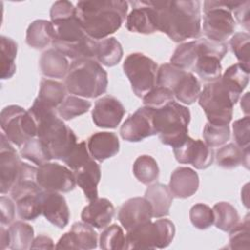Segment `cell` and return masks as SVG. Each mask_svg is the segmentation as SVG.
<instances>
[{"label": "cell", "instance_id": "obj_56", "mask_svg": "<svg viewBox=\"0 0 250 250\" xmlns=\"http://www.w3.org/2000/svg\"><path fill=\"white\" fill-rule=\"evenodd\" d=\"M241 108L243 112L248 115L249 114V92H246L245 95L241 98V103H240Z\"/></svg>", "mask_w": 250, "mask_h": 250}, {"label": "cell", "instance_id": "obj_27", "mask_svg": "<svg viewBox=\"0 0 250 250\" xmlns=\"http://www.w3.org/2000/svg\"><path fill=\"white\" fill-rule=\"evenodd\" d=\"M55 39V29L51 21L46 20H36L32 21L27 29L26 44L34 49H43L52 44Z\"/></svg>", "mask_w": 250, "mask_h": 250}, {"label": "cell", "instance_id": "obj_55", "mask_svg": "<svg viewBox=\"0 0 250 250\" xmlns=\"http://www.w3.org/2000/svg\"><path fill=\"white\" fill-rule=\"evenodd\" d=\"M6 248H10V236L8 229L5 226L1 225L0 229V249L4 250Z\"/></svg>", "mask_w": 250, "mask_h": 250}, {"label": "cell", "instance_id": "obj_35", "mask_svg": "<svg viewBox=\"0 0 250 250\" xmlns=\"http://www.w3.org/2000/svg\"><path fill=\"white\" fill-rule=\"evenodd\" d=\"M18 44L7 36L0 37V57H1V79H9L16 72L15 59L17 57Z\"/></svg>", "mask_w": 250, "mask_h": 250}, {"label": "cell", "instance_id": "obj_23", "mask_svg": "<svg viewBox=\"0 0 250 250\" xmlns=\"http://www.w3.org/2000/svg\"><path fill=\"white\" fill-rule=\"evenodd\" d=\"M114 216V207L106 198H97L90 201L81 213L82 222L96 229H104Z\"/></svg>", "mask_w": 250, "mask_h": 250}, {"label": "cell", "instance_id": "obj_16", "mask_svg": "<svg viewBox=\"0 0 250 250\" xmlns=\"http://www.w3.org/2000/svg\"><path fill=\"white\" fill-rule=\"evenodd\" d=\"M42 215L54 226L63 229L69 222V209L65 198L58 191L42 190L39 194Z\"/></svg>", "mask_w": 250, "mask_h": 250}, {"label": "cell", "instance_id": "obj_20", "mask_svg": "<svg viewBox=\"0 0 250 250\" xmlns=\"http://www.w3.org/2000/svg\"><path fill=\"white\" fill-rule=\"evenodd\" d=\"M132 11L126 19V28L131 32L151 34L157 30L151 1H133Z\"/></svg>", "mask_w": 250, "mask_h": 250}, {"label": "cell", "instance_id": "obj_41", "mask_svg": "<svg viewBox=\"0 0 250 250\" xmlns=\"http://www.w3.org/2000/svg\"><path fill=\"white\" fill-rule=\"evenodd\" d=\"M100 247L104 250H121L125 249L126 235L121 227L113 224L104 228L100 235Z\"/></svg>", "mask_w": 250, "mask_h": 250}, {"label": "cell", "instance_id": "obj_8", "mask_svg": "<svg viewBox=\"0 0 250 250\" xmlns=\"http://www.w3.org/2000/svg\"><path fill=\"white\" fill-rule=\"evenodd\" d=\"M241 1L208 0L203 3L202 31L206 39L215 42H225L235 29L232 11Z\"/></svg>", "mask_w": 250, "mask_h": 250}, {"label": "cell", "instance_id": "obj_45", "mask_svg": "<svg viewBox=\"0 0 250 250\" xmlns=\"http://www.w3.org/2000/svg\"><path fill=\"white\" fill-rule=\"evenodd\" d=\"M249 40L250 36L247 32H237L231 36L229 47L244 68L249 70Z\"/></svg>", "mask_w": 250, "mask_h": 250}, {"label": "cell", "instance_id": "obj_11", "mask_svg": "<svg viewBox=\"0 0 250 250\" xmlns=\"http://www.w3.org/2000/svg\"><path fill=\"white\" fill-rule=\"evenodd\" d=\"M157 64L142 53H132L123 62V71L128 77L133 92L143 98L156 86Z\"/></svg>", "mask_w": 250, "mask_h": 250}, {"label": "cell", "instance_id": "obj_4", "mask_svg": "<svg viewBox=\"0 0 250 250\" xmlns=\"http://www.w3.org/2000/svg\"><path fill=\"white\" fill-rule=\"evenodd\" d=\"M64 85L72 95L94 99L106 92L107 73L94 59L75 60L69 65Z\"/></svg>", "mask_w": 250, "mask_h": 250}, {"label": "cell", "instance_id": "obj_29", "mask_svg": "<svg viewBox=\"0 0 250 250\" xmlns=\"http://www.w3.org/2000/svg\"><path fill=\"white\" fill-rule=\"evenodd\" d=\"M122 56V46L115 37H107L96 41L95 59L99 63L111 67L121 61Z\"/></svg>", "mask_w": 250, "mask_h": 250}, {"label": "cell", "instance_id": "obj_43", "mask_svg": "<svg viewBox=\"0 0 250 250\" xmlns=\"http://www.w3.org/2000/svg\"><path fill=\"white\" fill-rule=\"evenodd\" d=\"M204 143L211 148L219 147L225 145L230 137L229 125H216L207 122L203 129Z\"/></svg>", "mask_w": 250, "mask_h": 250}, {"label": "cell", "instance_id": "obj_44", "mask_svg": "<svg viewBox=\"0 0 250 250\" xmlns=\"http://www.w3.org/2000/svg\"><path fill=\"white\" fill-rule=\"evenodd\" d=\"M186 72L172 63H163L157 69L156 86L167 88L172 92Z\"/></svg>", "mask_w": 250, "mask_h": 250}, {"label": "cell", "instance_id": "obj_36", "mask_svg": "<svg viewBox=\"0 0 250 250\" xmlns=\"http://www.w3.org/2000/svg\"><path fill=\"white\" fill-rule=\"evenodd\" d=\"M214 224L217 229L223 231H229L240 220L237 210L229 202L221 201L216 203L213 208Z\"/></svg>", "mask_w": 250, "mask_h": 250}, {"label": "cell", "instance_id": "obj_10", "mask_svg": "<svg viewBox=\"0 0 250 250\" xmlns=\"http://www.w3.org/2000/svg\"><path fill=\"white\" fill-rule=\"evenodd\" d=\"M1 129L6 138L15 146L21 147L29 139L37 137L35 120L28 110L12 104L0 113Z\"/></svg>", "mask_w": 250, "mask_h": 250}, {"label": "cell", "instance_id": "obj_52", "mask_svg": "<svg viewBox=\"0 0 250 250\" xmlns=\"http://www.w3.org/2000/svg\"><path fill=\"white\" fill-rule=\"evenodd\" d=\"M14 200L12 198H9L5 195H2L0 197V211H1V225L7 226L10 225L14 218H15V212H16V206L13 202Z\"/></svg>", "mask_w": 250, "mask_h": 250}, {"label": "cell", "instance_id": "obj_14", "mask_svg": "<svg viewBox=\"0 0 250 250\" xmlns=\"http://www.w3.org/2000/svg\"><path fill=\"white\" fill-rule=\"evenodd\" d=\"M0 140V191L5 194L10 192L16 185L23 162H21L12 143L3 133Z\"/></svg>", "mask_w": 250, "mask_h": 250}, {"label": "cell", "instance_id": "obj_31", "mask_svg": "<svg viewBox=\"0 0 250 250\" xmlns=\"http://www.w3.org/2000/svg\"><path fill=\"white\" fill-rule=\"evenodd\" d=\"M200 92V82L191 72L188 71L185 73L172 91L174 98L184 104H191L196 102L199 98Z\"/></svg>", "mask_w": 250, "mask_h": 250}, {"label": "cell", "instance_id": "obj_50", "mask_svg": "<svg viewBox=\"0 0 250 250\" xmlns=\"http://www.w3.org/2000/svg\"><path fill=\"white\" fill-rule=\"evenodd\" d=\"M250 118L249 115H246L236 121L232 125L233 130V139L235 145L241 148H248L250 144Z\"/></svg>", "mask_w": 250, "mask_h": 250}, {"label": "cell", "instance_id": "obj_17", "mask_svg": "<svg viewBox=\"0 0 250 250\" xmlns=\"http://www.w3.org/2000/svg\"><path fill=\"white\" fill-rule=\"evenodd\" d=\"M125 114V107L112 96H104L97 100L92 110V119L97 127L116 128Z\"/></svg>", "mask_w": 250, "mask_h": 250}, {"label": "cell", "instance_id": "obj_40", "mask_svg": "<svg viewBox=\"0 0 250 250\" xmlns=\"http://www.w3.org/2000/svg\"><path fill=\"white\" fill-rule=\"evenodd\" d=\"M39 194L40 192L26 194L15 200L17 213L21 219L32 221L42 214Z\"/></svg>", "mask_w": 250, "mask_h": 250}, {"label": "cell", "instance_id": "obj_5", "mask_svg": "<svg viewBox=\"0 0 250 250\" xmlns=\"http://www.w3.org/2000/svg\"><path fill=\"white\" fill-rule=\"evenodd\" d=\"M51 22L55 29L54 49L73 61L95 58L97 40L86 34L76 15Z\"/></svg>", "mask_w": 250, "mask_h": 250}, {"label": "cell", "instance_id": "obj_39", "mask_svg": "<svg viewBox=\"0 0 250 250\" xmlns=\"http://www.w3.org/2000/svg\"><path fill=\"white\" fill-rule=\"evenodd\" d=\"M91 107V103L77 96H68L57 108L58 116L62 120H70L86 113Z\"/></svg>", "mask_w": 250, "mask_h": 250}, {"label": "cell", "instance_id": "obj_38", "mask_svg": "<svg viewBox=\"0 0 250 250\" xmlns=\"http://www.w3.org/2000/svg\"><path fill=\"white\" fill-rule=\"evenodd\" d=\"M20 154L22 158L40 166L52 160L47 146L37 137L29 139L21 148Z\"/></svg>", "mask_w": 250, "mask_h": 250}, {"label": "cell", "instance_id": "obj_19", "mask_svg": "<svg viewBox=\"0 0 250 250\" xmlns=\"http://www.w3.org/2000/svg\"><path fill=\"white\" fill-rule=\"evenodd\" d=\"M98 245V233L93 227L84 222H76L55 246L56 249H94Z\"/></svg>", "mask_w": 250, "mask_h": 250}, {"label": "cell", "instance_id": "obj_22", "mask_svg": "<svg viewBox=\"0 0 250 250\" xmlns=\"http://www.w3.org/2000/svg\"><path fill=\"white\" fill-rule=\"evenodd\" d=\"M119 146L118 137L113 132H97L93 134L87 142L90 155L100 162L117 154Z\"/></svg>", "mask_w": 250, "mask_h": 250}, {"label": "cell", "instance_id": "obj_6", "mask_svg": "<svg viewBox=\"0 0 250 250\" xmlns=\"http://www.w3.org/2000/svg\"><path fill=\"white\" fill-rule=\"evenodd\" d=\"M240 93L229 85L222 77L207 83L200 92L198 103L209 123L229 125L232 119L233 106Z\"/></svg>", "mask_w": 250, "mask_h": 250}, {"label": "cell", "instance_id": "obj_24", "mask_svg": "<svg viewBox=\"0 0 250 250\" xmlns=\"http://www.w3.org/2000/svg\"><path fill=\"white\" fill-rule=\"evenodd\" d=\"M76 184L82 188L85 197L89 200L98 198V185L101 180V169L99 164L90 158L85 164L73 171Z\"/></svg>", "mask_w": 250, "mask_h": 250}, {"label": "cell", "instance_id": "obj_53", "mask_svg": "<svg viewBox=\"0 0 250 250\" xmlns=\"http://www.w3.org/2000/svg\"><path fill=\"white\" fill-rule=\"evenodd\" d=\"M249 10H250V1L245 0V1H241V3L232 11V16H234L238 23L241 26H243L246 29V31H249V25H250Z\"/></svg>", "mask_w": 250, "mask_h": 250}, {"label": "cell", "instance_id": "obj_15", "mask_svg": "<svg viewBox=\"0 0 250 250\" xmlns=\"http://www.w3.org/2000/svg\"><path fill=\"white\" fill-rule=\"evenodd\" d=\"M176 160L182 164H191L196 169H206L214 161V151L203 141L189 136L180 146L173 148Z\"/></svg>", "mask_w": 250, "mask_h": 250}, {"label": "cell", "instance_id": "obj_25", "mask_svg": "<svg viewBox=\"0 0 250 250\" xmlns=\"http://www.w3.org/2000/svg\"><path fill=\"white\" fill-rule=\"evenodd\" d=\"M145 197L152 207V216L154 218L158 219L169 215L170 207L173 202V195L168 186L161 183H155L146 188Z\"/></svg>", "mask_w": 250, "mask_h": 250}, {"label": "cell", "instance_id": "obj_26", "mask_svg": "<svg viewBox=\"0 0 250 250\" xmlns=\"http://www.w3.org/2000/svg\"><path fill=\"white\" fill-rule=\"evenodd\" d=\"M39 67L42 74L46 77L62 78L67 74L69 63L65 56L52 48L41 55Z\"/></svg>", "mask_w": 250, "mask_h": 250}, {"label": "cell", "instance_id": "obj_28", "mask_svg": "<svg viewBox=\"0 0 250 250\" xmlns=\"http://www.w3.org/2000/svg\"><path fill=\"white\" fill-rule=\"evenodd\" d=\"M249 147L241 148L237 145L230 143L220 147L216 154L217 164L225 169H232L239 165H243L249 169Z\"/></svg>", "mask_w": 250, "mask_h": 250}, {"label": "cell", "instance_id": "obj_42", "mask_svg": "<svg viewBox=\"0 0 250 250\" xmlns=\"http://www.w3.org/2000/svg\"><path fill=\"white\" fill-rule=\"evenodd\" d=\"M229 249H246L250 248V221L249 214H246L242 222L231 229L229 231Z\"/></svg>", "mask_w": 250, "mask_h": 250}, {"label": "cell", "instance_id": "obj_47", "mask_svg": "<svg viewBox=\"0 0 250 250\" xmlns=\"http://www.w3.org/2000/svg\"><path fill=\"white\" fill-rule=\"evenodd\" d=\"M189 219L196 229H206L214 224V213L208 205L197 203L190 208Z\"/></svg>", "mask_w": 250, "mask_h": 250}, {"label": "cell", "instance_id": "obj_1", "mask_svg": "<svg viewBox=\"0 0 250 250\" xmlns=\"http://www.w3.org/2000/svg\"><path fill=\"white\" fill-rule=\"evenodd\" d=\"M157 30L175 42L198 38L201 33L198 0L151 1Z\"/></svg>", "mask_w": 250, "mask_h": 250}, {"label": "cell", "instance_id": "obj_18", "mask_svg": "<svg viewBox=\"0 0 250 250\" xmlns=\"http://www.w3.org/2000/svg\"><path fill=\"white\" fill-rule=\"evenodd\" d=\"M152 207L146 197H133L119 208L118 220L126 230L151 221Z\"/></svg>", "mask_w": 250, "mask_h": 250}, {"label": "cell", "instance_id": "obj_46", "mask_svg": "<svg viewBox=\"0 0 250 250\" xmlns=\"http://www.w3.org/2000/svg\"><path fill=\"white\" fill-rule=\"evenodd\" d=\"M249 71L240 63H235L228 67L221 77L241 94L248 84Z\"/></svg>", "mask_w": 250, "mask_h": 250}, {"label": "cell", "instance_id": "obj_7", "mask_svg": "<svg viewBox=\"0 0 250 250\" xmlns=\"http://www.w3.org/2000/svg\"><path fill=\"white\" fill-rule=\"evenodd\" d=\"M153 119L156 134L163 145L174 148L188 137L189 109L175 100L154 109Z\"/></svg>", "mask_w": 250, "mask_h": 250}, {"label": "cell", "instance_id": "obj_33", "mask_svg": "<svg viewBox=\"0 0 250 250\" xmlns=\"http://www.w3.org/2000/svg\"><path fill=\"white\" fill-rule=\"evenodd\" d=\"M199 42V39H198ZM200 46V42H199ZM196 74L206 82H212L222 76L221 60L213 55L203 54L200 46V55L193 66Z\"/></svg>", "mask_w": 250, "mask_h": 250}, {"label": "cell", "instance_id": "obj_32", "mask_svg": "<svg viewBox=\"0 0 250 250\" xmlns=\"http://www.w3.org/2000/svg\"><path fill=\"white\" fill-rule=\"evenodd\" d=\"M65 85L52 79H42L37 99L50 108L57 109L64 101Z\"/></svg>", "mask_w": 250, "mask_h": 250}, {"label": "cell", "instance_id": "obj_13", "mask_svg": "<svg viewBox=\"0 0 250 250\" xmlns=\"http://www.w3.org/2000/svg\"><path fill=\"white\" fill-rule=\"evenodd\" d=\"M154 109L143 106L131 114L120 127V136L127 142H141L156 135L154 128Z\"/></svg>", "mask_w": 250, "mask_h": 250}, {"label": "cell", "instance_id": "obj_3", "mask_svg": "<svg viewBox=\"0 0 250 250\" xmlns=\"http://www.w3.org/2000/svg\"><path fill=\"white\" fill-rule=\"evenodd\" d=\"M37 126V138L48 147L52 159L63 160L77 144L74 132L64 124L55 109L42 104L37 98L28 109Z\"/></svg>", "mask_w": 250, "mask_h": 250}, {"label": "cell", "instance_id": "obj_54", "mask_svg": "<svg viewBox=\"0 0 250 250\" xmlns=\"http://www.w3.org/2000/svg\"><path fill=\"white\" fill-rule=\"evenodd\" d=\"M54 248H55V245H54L53 239L47 235L40 234L33 239L30 249H54Z\"/></svg>", "mask_w": 250, "mask_h": 250}, {"label": "cell", "instance_id": "obj_51", "mask_svg": "<svg viewBox=\"0 0 250 250\" xmlns=\"http://www.w3.org/2000/svg\"><path fill=\"white\" fill-rule=\"evenodd\" d=\"M76 15V8L69 1H57L52 5L50 10L51 21L66 19Z\"/></svg>", "mask_w": 250, "mask_h": 250}, {"label": "cell", "instance_id": "obj_12", "mask_svg": "<svg viewBox=\"0 0 250 250\" xmlns=\"http://www.w3.org/2000/svg\"><path fill=\"white\" fill-rule=\"evenodd\" d=\"M36 181L42 189L58 192H69L76 185L73 171L50 161L37 167Z\"/></svg>", "mask_w": 250, "mask_h": 250}, {"label": "cell", "instance_id": "obj_9", "mask_svg": "<svg viewBox=\"0 0 250 250\" xmlns=\"http://www.w3.org/2000/svg\"><path fill=\"white\" fill-rule=\"evenodd\" d=\"M175 231V225L168 219L148 221L127 230L125 249L165 248L172 242Z\"/></svg>", "mask_w": 250, "mask_h": 250}, {"label": "cell", "instance_id": "obj_2", "mask_svg": "<svg viewBox=\"0 0 250 250\" xmlns=\"http://www.w3.org/2000/svg\"><path fill=\"white\" fill-rule=\"evenodd\" d=\"M128 4L122 0L79 1L76 17L86 34L98 41L120 28L127 17Z\"/></svg>", "mask_w": 250, "mask_h": 250}, {"label": "cell", "instance_id": "obj_34", "mask_svg": "<svg viewBox=\"0 0 250 250\" xmlns=\"http://www.w3.org/2000/svg\"><path fill=\"white\" fill-rule=\"evenodd\" d=\"M10 249L13 250H26L31 248L34 239L33 228L21 221L13 223L9 228Z\"/></svg>", "mask_w": 250, "mask_h": 250}, {"label": "cell", "instance_id": "obj_30", "mask_svg": "<svg viewBox=\"0 0 250 250\" xmlns=\"http://www.w3.org/2000/svg\"><path fill=\"white\" fill-rule=\"evenodd\" d=\"M200 55L198 39L180 44L170 59V63L184 69H193V66Z\"/></svg>", "mask_w": 250, "mask_h": 250}, {"label": "cell", "instance_id": "obj_49", "mask_svg": "<svg viewBox=\"0 0 250 250\" xmlns=\"http://www.w3.org/2000/svg\"><path fill=\"white\" fill-rule=\"evenodd\" d=\"M90 158H92V156L88 151L86 143L82 141L74 146V147L69 151L62 161L67 165V167L74 171L85 164Z\"/></svg>", "mask_w": 250, "mask_h": 250}, {"label": "cell", "instance_id": "obj_21", "mask_svg": "<svg viewBox=\"0 0 250 250\" xmlns=\"http://www.w3.org/2000/svg\"><path fill=\"white\" fill-rule=\"evenodd\" d=\"M168 187L173 197L188 198L197 191L199 177L189 167H178L173 171Z\"/></svg>", "mask_w": 250, "mask_h": 250}, {"label": "cell", "instance_id": "obj_48", "mask_svg": "<svg viewBox=\"0 0 250 250\" xmlns=\"http://www.w3.org/2000/svg\"><path fill=\"white\" fill-rule=\"evenodd\" d=\"M174 101L173 93L164 87L155 86L147 94L143 97V103L145 106L157 109Z\"/></svg>", "mask_w": 250, "mask_h": 250}, {"label": "cell", "instance_id": "obj_37", "mask_svg": "<svg viewBox=\"0 0 250 250\" xmlns=\"http://www.w3.org/2000/svg\"><path fill=\"white\" fill-rule=\"evenodd\" d=\"M135 178L144 185H150L159 177V168L156 160L150 155L139 156L133 164Z\"/></svg>", "mask_w": 250, "mask_h": 250}]
</instances>
